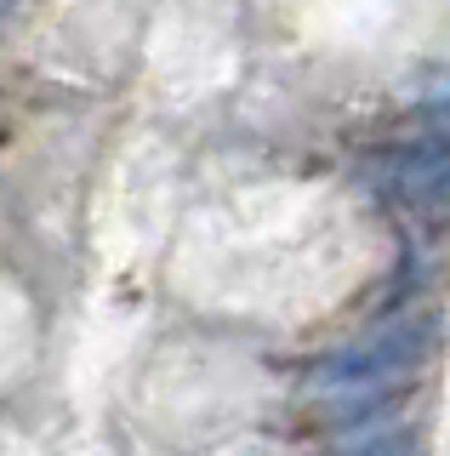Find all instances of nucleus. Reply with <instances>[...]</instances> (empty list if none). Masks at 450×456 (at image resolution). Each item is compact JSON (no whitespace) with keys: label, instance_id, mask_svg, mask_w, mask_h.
Returning <instances> with one entry per match:
<instances>
[{"label":"nucleus","instance_id":"7ed1b4c3","mask_svg":"<svg viewBox=\"0 0 450 456\" xmlns=\"http://www.w3.org/2000/svg\"><path fill=\"white\" fill-rule=\"evenodd\" d=\"M336 456H416V428H388V434H371Z\"/></svg>","mask_w":450,"mask_h":456},{"label":"nucleus","instance_id":"f03ea898","mask_svg":"<svg viewBox=\"0 0 450 456\" xmlns=\"http://www.w3.org/2000/svg\"><path fill=\"white\" fill-rule=\"evenodd\" d=\"M376 189H388L393 200H433L450 189V142H399L365 160Z\"/></svg>","mask_w":450,"mask_h":456},{"label":"nucleus","instance_id":"20e7f679","mask_svg":"<svg viewBox=\"0 0 450 456\" xmlns=\"http://www.w3.org/2000/svg\"><path fill=\"white\" fill-rule=\"evenodd\" d=\"M6 6H12V0H0V18H6Z\"/></svg>","mask_w":450,"mask_h":456},{"label":"nucleus","instance_id":"f257e3e1","mask_svg":"<svg viewBox=\"0 0 450 456\" xmlns=\"http://www.w3.org/2000/svg\"><path fill=\"white\" fill-rule=\"evenodd\" d=\"M439 331L445 325L433 314H405V320L348 342V348L319 354L308 365V382H319V388H359V382H382V377H399V370H416L439 348Z\"/></svg>","mask_w":450,"mask_h":456}]
</instances>
